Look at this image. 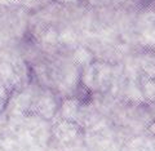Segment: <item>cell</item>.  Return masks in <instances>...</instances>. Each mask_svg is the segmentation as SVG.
<instances>
[{
	"label": "cell",
	"mask_w": 155,
	"mask_h": 151,
	"mask_svg": "<svg viewBox=\"0 0 155 151\" xmlns=\"http://www.w3.org/2000/svg\"><path fill=\"white\" fill-rule=\"evenodd\" d=\"M38 111L40 113L44 118H52V115L54 114V111L57 109L56 102L53 100L52 94H43L38 102Z\"/></svg>",
	"instance_id": "1"
},
{
	"label": "cell",
	"mask_w": 155,
	"mask_h": 151,
	"mask_svg": "<svg viewBox=\"0 0 155 151\" xmlns=\"http://www.w3.org/2000/svg\"><path fill=\"white\" fill-rule=\"evenodd\" d=\"M79 111V101L75 98H67L61 106V115L65 120H74Z\"/></svg>",
	"instance_id": "2"
},
{
	"label": "cell",
	"mask_w": 155,
	"mask_h": 151,
	"mask_svg": "<svg viewBox=\"0 0 155 151\" xmlns=\"http://www.w3.org/2000/svg\"><path fill=\"white\" fill-rule=\"evenodd\" d=\"M74 62L80 67H87L93 63V54L84 47H78L74 52Z\"/></svg>",
	"instance_id": "3"
},
{
	"label": "cell",
	"mask_w": 155,
	"mask_h": 151,
	"mask_svg": "<svg viewBox=\"0 0 155 151\" xmlns=\"http://www.w3.org/2000/svg\"><path fill=\"white\" fill-rule=\"evenodd\" d=\"M141 41L147 47H155V25L150 23L141 34Z\"/></svg>",
	"instance_id": "4"
},
{
	"label": "cell",
	"mask_w": 155,
	"mask_h": 151,
	"mask_svg": "<svg viewBox=\"0 0 155 151\" xmlns=\"http://www.w3.org/2000/svg\"><path fill=\"white\" fill-rule=\"evenodd\" d=\"M75 35H74V32H71V31H65L64 34H61L60 35V41L61 43H64V44H69V45H72L75 43Z\"/></svg>",
	"instance_id": "5"
}]
</instances>
